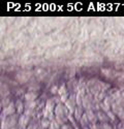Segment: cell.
Instances as JSON below:
<instances>
[{
    "instance_id": "cell-4",
    "label": "cell",
    "mask_w": 124,
    "mask_h": 129,
    "mask_svg": "<svg viewBox=\"0 0 124 129\" xmlns=\"http://www.w3.org/2000/svg\"><path fill=\"white\" fill-rule=\"evenodd\" d=\"M65 106L67 107V110L69 111V114L70 115H74L76 109H77V98H76V94H70L69 96V98L67 99V101L64 103Z\"/></svg>"
},
{
    "instance_id": "cell-10",
    "label": "cell",
    "mask_w": 124,
    "mask_h": 129,
    "mask_svg": "<svg viewBox=\"0 0 124 129\" xmlns=\"http://www.w3.org/2000/svg\"><path fill=\"white\" fill-rule=\"evenodd\" d=\"M96 116H97V119L100 123H110V119H109L107 113L102 112V111H98V112H96Z\"/></svg>"
},
{
    "instance_id": "cell-5",
    "label": "cell",
    "mask_w": 124,
    "mask_h": 129,
    "mask_svg": "<svg viewBox=\"0 0 124 129\" xmlns=\"http://www.w3.org/2000/svg\"><path fill=\"white\" fill-rule=\"evenodd\" d=\"M30 120H31V117L23 114L21 115L19 118V122H18V129H27L28 126L30 125Z\"/></svg>"
},
{
    "instance_id": "cell-8",
    "label": "cell",
    "mask_w": 124,
    "mask_h": 129,
    "mask_svg": "<svg viewBox=\"0 0 124 129\" xmlns=\"http://www.w3.org/2000/svg\"><path fill=\"white\" fill-rule=\"evenodd\" d=\"M24 98L26 101H36L38 98V93L35 91H28L27 93H25Z\"/></svg>"
},
{
    "instance_id": "cell-15",
    "label": "cell",
    "mask_w": 124,
    "mask_h": 129,
    "mask_svg": "<svg viewBox=\"0 0 124 129\" xmlns=\"http://www.w3.org/2000/svg\"><path fill=\"white\" fill-rule=\"evenodd\" d=\"M99 128L100 129H114V127L110 123H100Z\"/></svg>"
},
{
    "instance_id": "cell-12",
    "label": "cell",
    "mask_w": 124,
    "mask_h": 129,
    "mask_svg": "<svg viewBox=\"0 0 124 129\" xmlns=\"http://www.w3.org/2000/svg\"><path fill=\"white\" fill-rule=\"evenodd\" d=\"M51 125V121L48 119H45V118H41L39 120V126L41 129H49Z\"/></svg>"
},
{
    "instance_id": "cell-6",
    "label": "cell",
    "mask_w": 124,
    "mask_h": 129,
    "mask_svg": "<svg viewBox=\"0 0 124 129\" xmlns=\"http://www.w3.org/2000/svg\"><path fill=\"white\" fill-rule=\"evenodd\" d=\"M58 96L60 97L62 103H65L67 101V99L69 98V96H70V93H69V91L67 89L66 85H62V86H60V87H59Z\"/></svg>"
},
{
    "instance_id": "cell-14",
    "label": "cell",
    "mask_w": 124,
    "mask_h": 129,
    "mask_svg": "<svg viewBox=\"0 0 124 129\" xmlns=\"http://www.w3.org/2000/svg\"><path fill=\"white\" fill-rule=\"evenodd\" d=\"M49 129H61V125L54 119L53 121H51V125Z\"/></svg>"
},
{
    "instance_id": "cell-18",
    "label": "cell",
    "mask_w": 124,
    "mask_h": 129,
    "mask_svg": "<svg viewBox=\"0 0 124 129\" xmlns=\"http://www.w3.org/2000/svg\"><path fill=\"white\" fill-rule=\"evenodd\" d=\"M121 96H122V99L124 101V91H121Z\"/></svg>"
},
{
    "instance_id": "cell-2",
    "label": "cell",
    "mask_w": 124,
    "mask_h": 129,
    "mask_svg": "<svg viewBox=\"0 0 124 129\" xmlns=\"http://www.w3.org/2000/svg\"><path fill=\"white\" fill-rule=\"evenodd\" d=\"M20 116L18 114H15L10 117H7L5 119L1 120V129H13L18 126Z\"/></svg>"
},
{
    "instance_id": "cell-16",
    "label": "cell",
    "mask_w": 124,
    "mask_h": 129,
    "mask_svg": "<svg viewBox=\"0 0 124 129\" xmlns=\"http://www.w3.org/2000/svg\"><path fill=\"white\" fill-rule=\"evenodd\" d=\"M116 128L117 129H124V122L119 121L118 124H116Z\"/></svg>"
},
{
    "instance_id": "cell-11",
    "label": "cell",
    "mask_w": 124,
    "mask_h": 129,
    "mask_svg": "<svg viewBox=\"0 0 124 129\" xmlns=\"http://www.w3.org/2000/svg\"><path fill=\"white\" fill-rule=\"evenodd\" d=\"M16 109H17V114L18 115H23L25 112V103H23V101L21 99H18L16 101Z\"/></svg>"
},
{
    "instance_id": "cell-1",
    "label": "cell",
    "mask_w": 124,
    "mask_h": 129,
    "mask_svg": "<svg viewBox=\"0 0 124 129\" xmlns=\"http://www.w3.org/2000/svg\"><path fill=\"white\" fill-rule=\"evenodd\" d=\"M55 120L62 126L68 122V117H69V111L67 110V107L65 106L64 103L59 102L56 107H55Z\"/></svg>"
},
{
    "instance_id": "cell-7",
    "label": "cell",
    "mask_w": 124,
    "mask_h": 129,
    "mask_svg": "<svg viewBox=\"0 0 124 129\" xmlns=\"http://www.w3.org/2000/svg\"><path fill=\"white\" fill-rule=\"evenodd\" d=\"M85 113L87 115V118H88L90 124H97L98 119L96 116V112L92 111V110H87V111H85Z\"/></svg>"
},
{
    "instance_id": "cell-17",
    "label": "cell",
    "mask_w": 124,
    "mask_h": 129,
    "mask_svg": "<svg viewBox=\"0 0 124 129\" xmlns=\"http://www.w3.org/2000/svg\"><path fill=\"white\" fill-rule=\"evenodd\" d=\"M89 129H100L99 128V124H91L89 126Z\"/></svg>"
},
{
    "instance_id": "cell-9",
    "label": "cell",
    "mask_w": 124,
    "mask_h": 129,
    "mask_svg": "<svg viewBox=\"0 0 124 129\" xmlns=\"http://www.w3.org/2000/svg\"><path fill=\"white\" fill-rule=\"evenodd\" d=\"M85 114V110H84V107L83 106H77V109H76V111H75V113H74V118L76 119V121L78 122V123H80V121H81V119H82V117H83V115Z\"/></svg>"
},
{
    "instance_id": "cell-3",
    "label": "cell",
    "mask_w": 124,
    "mask_h": 129,
    "mask_svg": "<svg viewBox=\"0 0 124 129\" xmlns=\"http://www.w3.org/2000/svg\"><path fill=\"white\" fill-rule=\"evenodd\" d=\"M17 112V109H16V103L15 102H10L8 105H6L5 107H3V110H2V114H1V120L5 119V118L7 117H10V116H13L15 115Z\"/></svg>"
},
{
    "instance_id": "cell-19",
    "label": "cell",
    "mask_w": 124,
    "mask_h": 129,
    "mask_svg": "<svg viewBox=\"0 0 124 129\" xmlns=\"http://www.w3.org/2000/svg\"><path fill=\"white\" fill-rule=\"evenodd\" d=\"M40 129H41V128H40Z\"/></svg>"
},
{
    "instance_id": "cell-13",
    "label": "cell",
    "mask_w": 124,
    "mask_h": 129,
    "mask_svg": "<svg viewBox=\"0 0 124 129\" xmlns=\"http://www.w3.org/2000/svg\"><path fill=\"white\" fill-rule=\"evenodd\" d=\"M80 125H81V127L82 128H85V127H89L91 124H90V122H89V120H88V118H87V115H86V113L83 115V117H82V119H81V121H80Z\"/></svg>"
}]
</instances>
